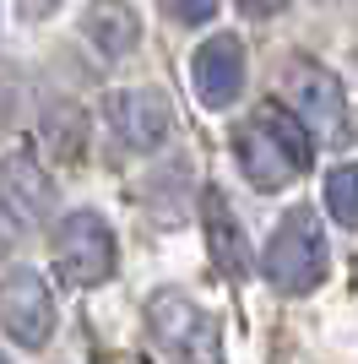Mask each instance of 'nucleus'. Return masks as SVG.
Listing matches in <instances>:
<instances>
[{"label": "nucleus", "instance_id": "f257e3e1", "mask_svg": "<svg viewBox=\"0 0 358 364\" xmlns=\"http://www.w3.org/2000/svg\"><path fill=\"white\" fill-rule=\"evenodd\" d=\"M239 168L255 191H283L288 180H298L310 168V131L288 114L283 104H261L234 136Z\"/></svg>", "mask_w": 358, "mask_h": 364}, {"label": "nucleus", "instance_id": "f03ea898", "mask_svg": "<svg viewBox=\"0 0 358 364\" xmlns=\"http://www.w3.org/2000/svg\"><path fill=\"white\" fill-rule=\"evenodd\" d=\"M261 272L277 294H310L326 277V228L315 218V207H293L283 223L271 228Z\"/></svg>", "mask_w": 358, "mask_h": 364}, {"label": "nucleus", "instance_id": "7ed1b4c3", "mask_svg": "<svg viewBox=\"0 0 358 364\" xmlns=\"http://www.w3.org/2000/svg\"><path fill=\"white\" fill-rule=\"evenodd\" d=\"M147 321L158 348L168 353V364H223V337H217V321L179 289H163L147 299Z\"/></svg>", "mask_w": 358, "mask_h": 364}, {"label": "nucleus", "instance_id": "20e7f679", "mask_svg": "<svg viewBox=\"0 0 358 364\" xmlns=\"http://www.w3.org/2000/svg\"><path fill=\"white\" fill-rule=\"evenodd\" d=\"M119 261V245H114V228L104 223L98 213H71L65 223L55 228V267L71 289H98Z\"/></svg>", "mask_w": 358, "mask_h": 364}, {"label": "nucleus", "instance_id": "39448f33", "mask_svg": "<svg viewBox=\"0 0 358 364\" xmlns=\"http://www.w3.org/2000/svg\"><path fill=\"white\" fill-rule=\"evenodd\" d=\"M288 98H293V114L298 125L310 120L315 136H326V141H342L347 136V104H342V87H337V76L326 71V65H315V60H293L288 65Z\"/></svg>", "mask_w": 358, "mask_h": 364}, {"label": "nucleus", "instance_id": "423d86ee", "mask_svg": "<svg viewBox=\"0 0 358 364\" xmlns=\"http://www.w3.org/2000/svg\"><path fill=\"white\" fill-rule=\"evenodd\" d=\"M0 326L22 348H44L49 343V332H55V299H49L38 272L16 267V272L0 277Z\"/></svg>", "mask_w": 358, "mask_h": 364}, {"label": "nucleus", "instance_id": "0eeeda50", "mask_svg": "<svg viewBox=\"0 0 358 364\" xmlns=\"http://www.w3.org/2000/svg\"><path fill=\"white\" fill-rule=\"evenodd\" d=\"M109 125L119 131V141L125 147H163L168 136H174V104H168L158 87H125L109 98Z\"/></svg>", "mask_w": 358, "mask_h": 364}, {"label": "nucleus", "instance_id": "6e6552de", "mask_svg": "<svg viewBox=\"0 0 358 364\" xmlns=\"http://www.w3.org/2000/svg\"><path fill=\"white\" fill-rule=\"evenodd\" d=\"M0 207L16 218L22 228H44L55 218V185L28 152H11L0 164Z\"/></svg>", "mask_w": 358, "mask_h": 364}, {"label": "nucleus", "instance_id": "1a4fd4ad", "mask_svg": "<svg viewBox=\"0 0 358 364\" xmlns=\"http://www.w3.org/2000/svg\"><path fill=\"white\" fill-rule=\"evenodd\" d=\"M190 82H195V98L207 109H228L244 87V49H239L234 33H217L195 49L190 60Z\"/></svg>", "mask_w": 358, "mask_h": 364}, {"label": "nucleus", "instance_id": "9d476101", "mask_svg": "<svg viewBox=\"0 0 358 364\" xmlns=\"http://www.w3.org/2000/svg\"><path fill=\"white\" fill-rule=\"evenodd\" d=\"M201 228H207V250H212V261H217L228 277H244V272L255 267V256H250V234H244V223L234 218V207H228V196L217 191V185H207V196H201Z\"/></svg>", "mask_w": 358, "mask_h": 364}, {"label": "nucleus", "instance_id": "9b49d317", "mask_svg": "<svg viewBox=\"0 0 358 364\" xmlns=\"http://www.w3.org/2000/svg\"><path fill=\"white\" fill-rule=\"evenodd\" d=\"M87 38L98 44V55H109V60L131 55V44H136V11H131V6H98V11H87Z\"/></svg>", "mask_w": 358, "mask_h": 364}, {"label": "nucleus", "instance_id": "f8f14e48", "mask_svg": "<svg viewBox=\"0 0 358 364\" xmlns=\"http://www.w3.org/2000/svg\"><path fill=\"white\" fill-rule=\"evenodd\" d=\"M326 213L337 228H358V164H337L326 174Z\"/></svg>", "mask_w": 358, "mask_h": 364}, {"label": "nucleus", "instance_id": "ddd939ff", "mask_svg": "<svg viewBox=\"0 0 358 364\" xmlns=\"http://www.w3.org/2000/svg\"><path fill=\"white\" fill-rule=\"evenodd\" d=\"M0 250H6V223H0Z\"/></svg>", "mask_w": 358, "mask_h": 364}, {"label": "nucleus", "instance_id": "4468645a", "mask_svg": "<svg viewBox=\"0 0 358 364\" xmlns=\"http://www.w3.org/2000/svg\"><path fill=\"white\" fill-rule=\"evenodd\" d=\"M0 364H11V359H6V353H0Z\"/></svg>", "mask_w": 358, "mask_h": 364}]
</instances>
